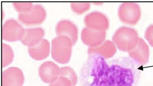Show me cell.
Returning a JSON list of instances; mask_svg holds the SVG:
<instances>
[{"mask_svg":"<svg viewBox=\"0 0 153 86\" xmlns=\"http://www.w3.org/2000/svg\"><path fill=\"white\" fill-rule=\"evenodd\" d=\"M118 14L122 22L134 25L137 24L140 19L141 10L139 5L136 3L124 2L120 5Z\"/></svg>","mask_w":153,"mask_h":86,"instance_id":"cell-3","label":"cell"},{"mask_svg":"<svg viewBox=\"0 0 153 86\" xmlns=\"http://www.w3.org/2000/svg\"><path fill=\"white\" fill-rule=\"evenodd\" d=\"M15 9L19 13H25L31 10L33 8V4L31 2H15L13 3Z\"/></svg>","mask_w":153,"mask_h":86,"instance_id":"cell-18","label":"cell"},{"mask_svg":"<svg viewBox=\"0 0 153 86\" xmlns=\"http://www.w3.org/2000/svg\"><path fill=\"white\" fill-rule=\"evenodd\" d=\"M86 27L93 30L105 31L109 27V21L107 17L102 13L92 12L84 18Z\"/></svg>","mask_w":153,"mask_h":86,"instance_id":"cell-6","label":"cell"},{"mask_svg":"<svg viewBox=\"0 0 153 86\" xmlns=\"http://www.w3.org/2000/svg\"><path fill=\"white\" fill-rule=\"evenodd\" d=\"M59 77L67 78L71 81L72 86H75L77 83V76L74 70L69 66L62 67L60 69Z\"/></svg>","mask_w":153,"mask_h":86,"instance_id":"cell-16","label":"cell"},{"mask_svg":"<svg viewBox=\"0 0 153 86\" xmlns=\"http://www.w3.org/2000/svg\"><path fill=\"white\" fill-rule=\"evenodd\" d=\"M24 81L23 72L18 67H9L2 72V86H22Z\"/></svg>","mask_w":153,"mask_h":86,"instance_id":"cell-7","label":"cell"},{"mask_svg":"<svg viewBox=\"0 0 153 86\" xmlns=\"http://www.w3.org/2000/svg\"><path fill=\"white\" fill-rule=\"evenodd\" d=\"M14 54L12 48L8 45L2 44V66L6 67L12 62Z\"/></svg>","mask_w":153,"mask_h":86,"instance_id":"cell-15","label":"cell"},{"mask_svg":"<svg viewBox=\"0 0 153 86\" xmlns=\"http://www.w3.org/2000/svg\"><path fill=\"white\" fill-rule=\"evenodd\" d=\"M25 29L14 19H9L2 27V38L8 41H16L23 38Z\"/></svg>","mask_w":153,"mask_h":86,"instance_id":"cell-4","label":"cell"},{"mask_svg":"<svg viewBox=\"0 0 153 86\" xmlns=\"http://www.w3.org/2000/svg\"><path fill=\"white\" fill-rule=\"evenodd\" d=\"M56 32L57 36H65L69 38L73 45L76 43L78 30L76 24L71 21H60L56 26Z\"/></svg>","mask_w":153,"mask_h":86,"instance_id":"cell-10","label":"cell"},{"mask_svg":"<svg viewBox=\"0 0 153 86\" xmlns=\"http://www.w3.org/2000/svg\"><path fill=\"white\" fill-rule=\"evenodd\" d=\"M139 38L136 30L128 27H122L114 32L112 40L120 50L129 52L135 48Z\"/></svg>","mask_w":153,"mask_h":86,"instance_id":"cell-1","label":"cell"},{"mask_svg":"<svg viewBox=\"0 0 153 86\" xmlns=\"http://www.w3.org/2000/svg\"><path fill=\"white\" fill-rule=\"evenodd\" d=\"M44 35V30L42 27L26 29L21 42L28 47L34 46L43 39Z\"/></svg>","mask_w":153,"mask_h":86,"instance_id":"cell-12","label":"cell"},{"mask_svg":"<svg viewBox=\"0 0 153 86\" xmlns=\"http://www.w3.org/2000/svg\"><path fill=\"white\" fill-rule=\"evenodd\" d=\"M49 86H72L71 82L63 77H59L56 80L50 83Z\"/></svg>","mask_w":153,"mask_h":86,"instance_id":"cell-19","label":"cell"},{"mask_svg":"<svg viewBox=\"0 0 153 86\" xmlns=\"http://www.w3.org/2000/svg\"><path fill=\"white\" fill-rule=\"evenodd\" d=\"M145 37L149 44L153 47V24L149 26L146 30Z\"/></svg>","mask_w":153,"mask_h":86,"instance_id":"cell-20","label":"cell"},{"mask_svg":"<svg viewBox=\"0 0 153 86\" xmlns=\"http://www.w3.org/2000/svg\"><path fill=\"white\" fill-rule=\"evenodd\" d=\"M73 45L69 38L65 36H57L52 41L53 58L59 63L68 62L71 57Z\"/></svg>","mask_w":153,"mask_h":86,"instance_id":"cell-2","label":"cell"},{"mask_svg":"<svg viewBox=\"0 0 153 86\" xmlns=\"http://www.w3.org/2000/svg\"><path fill=\"white\" fill-rule=\"evenodd\" d=\"M81 39L84 44L89 47L99 46L105 41V31L93 30L87 27L84 28L81 31Z\"/></svg>","mask_w":153,"mask_h":86,"instance_id":"cell-9","label":"cell"},{"mask_svg":"<svg viewBox=\"0 0 153 86\" xmlns=\"http://www.w3.org/2000/svg\"><path fill=\"white\" fill-rule=\"evenodd\" d=\"M90 7V3L88 2H72L71 8L72 11L77 14H81L89 10Z\"/></svg>","mask_w":153,"mask_h":86,"instance_id":"cell-17","label":"cell"},{"mask_svg":"<svg viewBox=\"0 0 153 86\" xmlns=\"http://www.w3.org/2000/svg\"><path fill=\"white\" fill-rule=\"evenodd\" d=\"M130 56L139 64L144 65L149 62V49L144 39L140 38L137 46L128 52Z\"/></svg>","mask_w":153,"mask_h":86,"instance_id":"cell-11","label":"cell"},{"mask_svg":"<svg viewBox=\"0 0 153 86\" xmlns=\"http://www.w3.org/2000/svg\"><path fill=\"white\" fill-rule=\"evenodd\" d=\"M46 12L42 5H33L31 10L25 13L19 14V20L25 25H33L41 24L45 20Z\"/></svg>","mask_w":153,"mask_h":86,"instance_id":"cell-5","label":"cell"},{"mask_svg":"<svg viewBox=\"0 0 153 86\" xmlns=\"http://www.w3.org/2000/svg\"><path fill=\"white\" fill-rule=\"evenodd\" d=\"M60 69L53 62L46 61L43 63L39 68V76L45 83H51L59 77Z\"/></svg>","mask_w":153,"mask_h":86,"instance_id":"cell-8","label":"cell"},{"mask_svg":"<svg viewBox=\"0 0 153 86\" xmlns=\"http://www.w3.org/2000/svg\"><path fill=\"white\" fill-rule=\"evenodd\" d=\"M116 52V46L113 42L111 40H105L99 46L89 47L88 53L90 55H97L102 57L108 59L112 57Z\"/></svg>","mask_w":153,"mask_h":86,"instance_id":"cell-13","label":"cell"},{"mask_svg":"<svg viewBox=\"0 0 153 86\" xmlns=\"http://www.w3.org/2000/svg\"><path fill=\"white\" fill-rule=\"evenodd\" d=\"M28 50L32 58L36 60H43L50 54V43L48 40L43 39L36 45L28 47Z\"/></svg>","mask_w":153,"mask_h":86,"instance_id":"cell-14","label":"cell"}]
</instances>
